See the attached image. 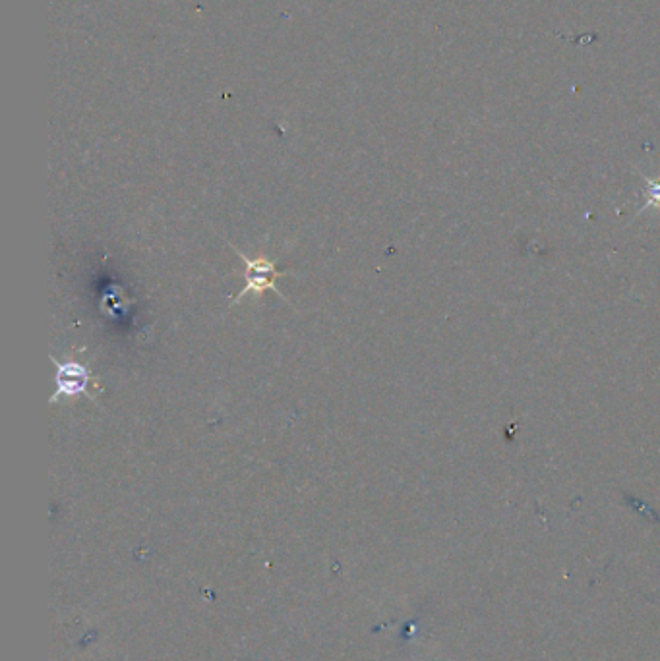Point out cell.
Segmentation results:
<instances>
[{"mask_svg": "<svg viewBox=\"0 0 660 661\" xmlns=\"http://www.w3.org/2000/svg\"><path fill=\"white\" fill-rule=\"evenodd\" d=\"M237 254L239 258L244 261V288L240 290L239 294L235 296V300H231V306L239 304L240 300L246 296V294H262L266 290H273L281 296V300L289 302L287 296L279 290V287L275 285L279 277H287L291 273H285V271H279L275 267V263L268 258H248L244 252H240L237 246H233L229 240H225Z\"/></svg>", "mask_w": 660, "mask_h": 661, "instance_id": "cell-1", "label": "cell"}, {"mask_svg": "<svg viewBox=\"0 0 660 661\" xmlns=\"http://www.w3.org/2000/svg\"><path fill=\"white\" fill-rule=\"evenodd\" d=\"M51 362L57 368V377H55L57 389H55L53 397L49 399V403H59L60 399H72L78 395H88V399L95 401L93 395L88 393L91 375L90 370L84 364L74 362V360L60 362L53 354H51Z\"/></svg>", "mask_w": 660, "mask_h": 661, "instance_id": "cell-2", "label": "cell"}]
</instances>
